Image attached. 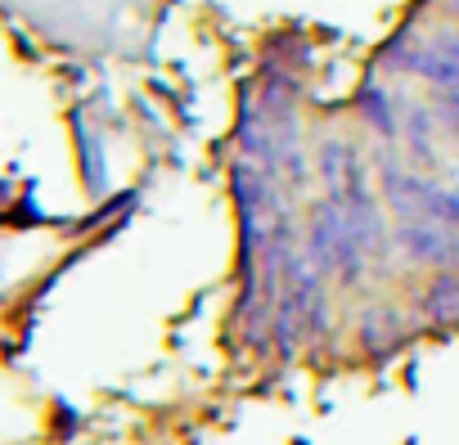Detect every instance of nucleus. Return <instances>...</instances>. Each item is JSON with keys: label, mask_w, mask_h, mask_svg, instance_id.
<instances>
[{"label": "nucleus", "mask_w": 459, "mask_h": 445, "mask_svg": "<svg viewBox=\"0 0 459 445\" xmlns=\"http://www.w3.org/2000/svg\"><path fill=\"white\" fill-rule=\"evenodd\" d=\"M356 104H360V117H365L383 140H401V99H396L383 81H365L360 95H356Z\"/></svg>", "instance_id": "4"}, {"label": "nucleus", "mask_w": 459, "mask_h": 445, "mask_svg": "<svg viewBox=\"0 0 459 445\" xmlns=\"http://www.w3.org/2000/svg\"><path fill=\"white\" fill-rule=\"evenodd\" d=\"M302 252L320 266L325 279L333 284H360L365 279V261H369V248L360 244V235L347 226V216L325 198L311 216V230H307V244Z\"/></svg>", "instance_id": "1"}, {"label": "nucleus", "mask_w": 459, "mask_h": 445, "mask_svg": "<svg viewBox=\"0 0 459 445\" xmlns=\"http://www.w3.org/2000/svg\"><path fill=\"white\" fill-rule=\"evenodd\" d=\"M423 315L437 324H459V266L441 270L423 293Z\"/></svg>", "instance_id": "5"}, {"label": "nucleus", "mask_w": 459, "mask_h": 445, "mask_svg": "<svg viewBox=\"0 0 459 445\" xmlns=\"http://www.w3.org/2000/svg\"><path fill=\"white\" fill-rule=\"evenodd\" d=\"M396 333H401V315H396L392 306L365 311V320H360V342H365L369 351H387V347L396 342Z\"/></svg>", "instance_id": "6"}, {"label": "nucleus", "mask_w": 459, "mask_h": 445, "mask_svg": "<svg viewBox=\"0 0 459 445\" xmlns=\"http://www.w3.org/2000/svg\"><path fill=\"white\" fill-rule=\"evenodd\" d=\"M432 113H437V122L459 140V90H437V95H432Z\"/></svg>", "instance_id": "7"}, {"label": "nucleus", "mask_w": 459, "mask_h": 445, "mask_svg": "<svg viewBox=\"0 0 459 445\" xmlns=\"http://www.w3.org/2000/svg\"><path fill=\"white\" fill-rule=\"evenodd\" d=\"M437 113H432V104H401V144L423 162V167H432L437 162Z\"/></svg>", "instance_id": "3"}, {"label": "nucleus", "mask_w": 459, "mask_h": 445, "mask_svg": "<svg viewBox=\"0 0 459 445\" xmlns=\"http://www.w3.org/2000/svg\"><path fill=\"white\" fill-rule=\"evenodd\" d=\"M392 244L419 266H437V270H455L459 266V230L441 226V220L405 216L401 226H392Z\"/></svg>", "instance_id": "2"}]
</instances>
